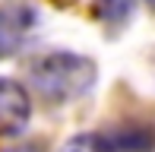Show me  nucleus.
Segmentation results:
<instances>
[{"instance_id": "1", "label": "nucleus", "mask_w": 155, "mask_h": 152, "mask_svg": "<svg viewBox=\"0 0 155 152\" xmlns=\"http://www.w3.org/2000/svg\"><path fill=\"white\" fill-rule=\"evenodd\" d=\"M95 82V64L79 54H48L38 64L32 67V86L35 92L41 95L51 105H60V101H73L79 95H86Z\"/></svg>"}, {"instance_id": "2", "label": "nucleus", "mask_w": 155, "mask_h": 152, "mask_svg": "<svg viewBox=\"0 0 155 152\" xmlns=\"http://www.w3.org/2000/svg\"><path fill=\"white\" fill-rule=\"evenodd\" d=\"M38 13L29 3H6L0 6V57H10L25 45L29 32L35 29Z\"/></svg>"}, {"instance_id": "3", "label": "nucleus", "mask_w": 155, "mask_h": 152, "mask_svg": "<svg viewBox=\"0 0 155 152\" xmlns=\"http://www.w3.org/2000/svg\"><path fill=\"white\" fill-rule=\"evenodd\" d=\"M32 117V98L19 82L0 79V136H19Z\"/></svg>"}, {"instance_id": "4", "label": "nucleus", "mask_w": 155, "mask_h": 152, "mask_svg": "<svg viewBox=\"0 0 155 152\" xmlns=\"http://www.w3.org/2000/svg\"><path fill=\"white\" fill-rule=\"evenodd\" d=\"M149 6H155V0H146ZM136 6V0H98V13H101L108 22H120L130 16V10Z\"/></svg>"}, {"instance_id": "5", "label": "nucleus", "mask_w": 155, "mask_h": 152, "mask_svg": "<svg viewBox=\"0 0 155 152\" xmlns=\"http://www.w3.org/2000/svg\"><path fill=\"white\" fill-rule=\"evenodd\" d=\"M63 152H114V149H111L108 136L89 133V136H73V140L63 146Z\"/></svg>"}, {"instance_id": "6", "label": "nucleus", "mask_w": 155, "mask_h": 152, "mask_svg": "<svg viewBox=\"0 0 155 152\" xmlns=\"http://www.w3.org/2000/svg\"><path fill=\"white\" fill-rule=\"evenodd\" d=\"M10 152H35V149H10Z\"/></svg>"}]
</instances>
